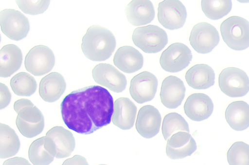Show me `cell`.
Returning a JSON list of instances; mask_svg holds the SVG:
<instances>
[{
	"instance_id": "obj_10",
	"label": "cell",
	"mask_w": 249,
	"mask_h": 165,
	"mask_svg": "<svg viewBox=\"0 0 249 165\" xmlns=\"http://www.w3.org/2000/svg\"><path fill=\"white\" fill-rule=\"evenodd\" d=\"M158 19L164 28L176 30L183 27L187 17L185 6L178 0H164L159 3Z\"/></svg>"
},
{
	"instance_id": "obj_5",
	"label": "cell",
	"mask_w": 249,
	"mask_h": 165,
	"mask_svg": "<svg viewBox=\"0 0 249 165\" xmlns=\"http://www.w3.org/2000/svg\"><path fill=\"white\" fill-rule=\"evenodd\" d=\"M218 85L221 91L229 97H243L249 91V78L239 68L227 67L219 75Z\"/></svg>"
},
{
	"instance_id": "obj_17",
	"label": "cell",
	"mask_w": 249,
	"mask_h": 165,
	"mask_svg": "<svg viewBox=\"0 0 249 165\" xmlns=\"http://www.w3.org/2000/svg\"><path fill=\"white\" fill-rule=\"evenodd\" d=\"M185 115L191 120L201 121L207 119L212 114L213 104L206 94L195 93L189 95L183 106Z\"/></svg>"
},
{
	"instance_id": "obj_32",
	"label": "cell",
	"mask_w": 249,
	"mask_h": 165,
	"mask_svg": "<svg viewBox=\"0 0 249 165\" xmlns=\"http://www.w3.org/2000/svg\"><path fill=\"white\" fill-rule=\"evenodd\" d=\"M18 7L24 13L36 15L44 13L48 8L50 0H16Z\"/></svg>"
},
{
	"instance_id": "obj_30",
	"label": "cell",
	"mask_w": 249,
	"mask_h": 165,
	"mask_svg": "<svg viewBox=\"0 0 249 165\" xmlns=\"http://www.w3.org/2000/svg\"><path fill=\"white\" fill-rule=\"evenodd\" d=\"M202 11L205 16L212 20H217L226 16L231 11L232 2L230 0H202Z\"/></svg>"
},
{
	"instance_id": "obj_8",
	"label": "cell",
	"mask_w": 249,
	"mask_h": 165,
	"mask_svg": "<svg viewBox=\"0 0 249 165\" xmlns=\"http://www.w3.org/2000/svg\"><path fill=\"white\" fill-rule=\"evenodd\" d=\"M220 36L218 31L212 24L201 22L192 28L189 41L192 48L197 53L210 52L218 45Z\"/></svg>"
},
{
	"instance_id": "obj_35",
	"label": "cell",
	"mask_w": 249,
	"mask_h": 165,
	"mask_svg": "<svg viewBox=\"0 0 249 165\" xmlns=\"http://www.w3.org/2000/svg\"><path fill=\"white\" fill-rule=\"evenodd\" d=\"M2 165H32L26 159L15 157L5 161Z\"/></svg>"
},
{
	"instance_id": "obj_37",
	"label": "cell",
	"mask_w": 249,
	"mask_h": 165,
	"mask_svg": "<svg viewBox=\"0 0 249 165\" xmlns=\"http://www.w3.org/2000/svg\"><path fill=\"white\" fill-rule=\"evenodd\" d=\"M106 165V164H100V165Z\"/></svg>"
},
{
	"instance_id": "obj_20",
	"label": "cell",
	"mask_w": 249,
	"mask_h": 165,
	"mask_svg": "<svg viewBox=\"0 0 249 165\" xmlns=\"http://www.w3.org/2000/svg\"><path fill=\"white\" fill-rule=\"evenodd\" d=\"M113 61L116 67L126 73L138 71L142 68L143 64V57L142 53L129 46H124L118 48Z\"/></svg>"
},
{
	"instance_id": "obj_24",
	"label": "cell",
	"mask_w": 249,
	"mask_h": 165,
	"mask_svg": "<svg viewBox=\"0 0 249 165\" xmlns=\"http://www.w3.org/2000/svg\"><path fill=\"white\" fill-rule=\"evenodd\" d=\"M225 116L232 129L245 130L249 127V104L242 100L234 101L227 107Z\"/></svg>"
},
{
	"instance_id": "obj_1",
	"label": "cell",
	"mask_w": 249,
	"mask_h": 165,
	"mask_svg": "<svg viewBox=\"0 0 249 165\" xmlns=\"http://www.w3.org/2000/svg\"><path fill=\"white\" fill-rule=\"evenodd\" d=\"M60 110L68 128L89 134L110 123L113 99L106 88L96 85L88 86L66 95L61 103Z\"/></svg>"
},
{
	"instance_id": "obj_13",
	"label": "cell",
	"mask_w": 249,
	"mask_h": 165,
	"mask_svg": "<svg viewBox=\"0 0 249 165\" xmlns=\"http://www.w3.org/2000/svg\"><path fill=\"white\" fill-rule=\"evenodd\" d=\"M92 75L96 82L112 91L121 93L125 89L127 80L125 75L110 64L96 65L92 70Z\"/></svg>"
},
{
	"instance_id": "obj_6",
	"label": "cell",
	"mask_w": 249,
	"mask_h": 165,
	"mask_svg": "<svg viewBox=\"0 0 249 165\" xmlns=\"http://www.w3.org/2000/svg\"><path fill=\"white\" fill-rule=\"evenodd\" d=\"M0 24L2 32L15 41L25 38L30 30L28 18L19 11L13 9L0 11Z\"/></svg>"
},
{
	"instance_id": "obj_11",
	"label": "cell",
	"mask_w": 249,
	"mask_h": 165,
	"mask_svg": "<svg viewBox=\"0 0 249 165\" xmlns=\"http://www.w3.org/2000/svg\"><path fill=\"white\" fill-rule=\"evenodd\" d=\"M17 127L22 135L33 138L40 134L44 128V118L41 111L35 105L27 106L17 113Z\"/></svg>"
},
{
	"instance_id": "obj_18",
	"label": "cell",
	"mask_w": 249,
	"mask_h": 165,
	"mask_svg": "<svg viewBox=\"0 0 249 165\" xmlns=\"http://www.w3.org/2000/svg\"><path fill=\"white\" fill-rule=\"evenodd\" d=\"M56 155V149L53 140L43 136L35 140L30 145L28 157L34 165H49Z\"/></svg>"
},
{
	"instance_id": "obj_9",
	"label": "cell",
	"mask_w": 249,
	"mask_h": 165,
	"mask_svg": "<svg viewBox=\"0 0 249 165\" xmlns=\"http://www.w3.org/2000/svg\"><path fill=\"white\" fill-rule=\"evenodd\" d=\"M55 64V56L50 48L44 45L32 48L25 58L26 69L32 74L40 76L50 72Z\"/></svg>"
},
{
	"instance_id": "obj_26",
	"label": "cell",
	"mask_w": 249,
	"mask_h": 165,
	"mask_svg": "<svg viewBox=\"0 0 249 165\" xmlns=\"http://www.w3.org/2000/svg\"><path fill=\"white\" fill-rule=\"evenodd\" d=\"M54 141L56 149V158L70 156L75 146L74 137L70 131L62 126H56L50 129L46 134Z\"/></svg>"
},
{
	"instance_id": "obj_29",
	"label": "cell",
	"mask_w": 249,
	"mask_h": 165,
	"mask_svg": "<svg viewBox=\"0 0 249 165\" xmlns=\"http://www.w3.org/2000/svg\"><path fill=\"white\" fill-rule=\"evenodd\" d=\"M161 131L164 139L167 141L178 132H189L190 130L188 123L182 116L176 112H170L163 118Z\"/></svg>"
},
{
	"instance_id": "obj_19",
	"label": "cell",
	"mask_w": 249,
	"mask_h": 165,
	"mask_svg": "<svg viewBox=\"0 0 249 165\" xmlns=\"http://www.w3.org/2000/svg\"><path fill=\"white\" fill-rule=\"evenodd\" d=\"M137 112V107L132 100L128 98L120 97L114 102L112 122L121 129L129 130L134 125Z\"/></svg>"
},
{
	"instance_id": "obj_12",
	"label": "cell",
	"mask_w": 249,
	"mask_h": 165,
	"mask_svg": "<svg viewBox=\"0 0 249 165\" xmlns=\"http://www.w3.org/2000/svg\"><path fill=\"white\" fill-rule=\"evenodd\" d=\"M158 81L152 73L143 71L131 80L129 93L137 103L142 104L153 99L157 92Z\"/></svg>"
},
{
	"instance_id": "obj_25",
	"label": "cell",
	"mask_w": 249,
	"mask_h": 165,
	"mask_svg": "<svg viewBox=\"0 0 249 165\" xmlns=\"http://www.w3.org/2000/svg\"><path fill=\"white\" fill-rule=\"evenodd\" d=\"M22 62V53L17 46H4L0 50V76L10 77L19 69Z\"/></svg>"
},
{
	"instance_id": "obj_3",
	"label": "cell",
	"mask_w": 249,
	"mask_h": 165,
	"mask_svg": "<svg viewBox=\"0 0 249 165\" xmlns=\"http://www.w3.org/2000/svg\"><path fill=\"white\" fill-rule=\"evenodd\" d=\"M222 37L231 49L242 50L249 47V21L236 16H231L221 24Z\"/></svg>"
},
{
	"instance_id": "obj_14",
	"label": "cell",
	"mask_w": 249,
	"mask_h": 165,
	"mask_svg": "<svg viewBox=\"0 0 249 165\" xmlns=\"http://www.w3.org/2000/svg\"><path fill=\"white\" fill-rule=\"evenodd\" d=\"M161 116L154 106L145 105L139 110L135 124L138 132L143 137L151 138L159 132Z\"/></svg>"
},
{
	"instance_id": "obj_21",
	"label": "cell",
	"mask_w": 249,
	"mask_h": 165,
	"mask_svg": "<svg viewBox=\"0 0 249 165\" xmlns=\"http://www.w3.org/2000/svg\"><path fill=\"white\" fill-rule=\"evenodd\" d=\"M125 13L128 22L135 26L150 23L155 17V9L149 0H133L126 6Z\"/></svg>"
},
{
	"instance_id": "obj_34",
	"label": "cell",
	"mask_w": 249,
	"mask_h": 165,
	"mask_svg": "<svg viewBox=\"0 0 249 165\" xmlns=\"http://www.w3.org/2000/svg\"><path fill=\"white\" fill-rule=\"evenodd\" d=\"M61 165H89L86 159L80 155L65 160Z\"/></svg>"
},
{
	"instance_id": "obj_22",
	"label": "cell",
	"mask_w": 249,
	"mask_h": 165,
	"mask_svg": "<svg viewBox=\"0 0 249 165\" xmlns=\"http://www.w3.org/2000/svg\"><path fill=\"white\" fill-rule=\"evenodd\" d=\"M66 88V82L63 76L58 72H53L41 79L38 92L43 100L53 102L60 98Z\"/></svg>"
},
{
	"instance_id": "obj_31",
	"label": "cell",
	"mask_w": 249,
	"mask_h": 165,
	"mask_svg": "<svg viewBox=\"0 0 249 165\" xmlns=\"http://www.w3.org/2000/svg\"><path fill=\"white\" fill-rule=\"evenodd\" d=\"M227 157L230 165H249V145L235 142L228 149Z\"/></svg>"
},
{
	"instance_id": "obj_4",
	"label": "cell",
	"mask_w": 249,
	"mask_h": 165,
	"mask_svg": "<svg viewBox=\"0 0 249 165\" xmlns=\"http://www.w3.org/2000/svg\"><path fill=\"white\" fill-rule=\"evenodd\" d=\"M132 39L136 46L147 53L160 52L168 43L166 32L154 25L136 28L133 32Z\"/></svg>"
},
{
	"instance_id": "obj_7",
	"label": "cell",
	"mask_w": 249,
	"mask_h": 165,
	"mask_svg": "<svg viewBox=\"0 0 249 165\" xmlns=\"http://www.w3.org/2000/svg\"><path fill=\"white\" fill-rule=\"evenodd\" d=\"M192 57V52L186 45L176 42L169 45L161 53L160 64L166 71L175 73L186 68Z\"/></svg>"
},
{
	"instance_id": "obj_36",
	"label": "cell",
	"mask_w": 249,
	"mask_h": 165,
	"mask_svg": "<svg viewBox=\"0 0 249 165\" xmlns=\"http://www.w3.org/2000/svg\"><path fill=\"white\" fill-rule=\"evenodd\" d=\"M34 105L32 102L28 99H20L16 100L14 104V109L17 113L24 107Z\"/></svg>"
},
{
	"instance_id": "obj_16",
	"label": "cell",
	"mask_w": 249,
	"mask_h": 165,
	"mask_svg": "<svg viewBox=\"0 0 249 165\" xmlns=\"http://www.w3.org/2000/svg\"><path fill=\"white\" fill-rule=\"evenodd\" d=\"M185 91V86L180 79L175 76H168L161 83L160 94L161 102L167 108H176L181 104Z\"/></svg>"
},
{
	"instance_id": "obj_15",
	"label": "cell",
	"mask_w": 249,
	"mask_h": 165,
	"mask_svg": "<svg viewBox=\"0 0 249 165\" xmlns=\"http://www.w3.org/2000/svg\"><path fill=\"white\" fill-rule=\"evenodd\" d=\"M197 148L196 142L189 132L180 131L167 140L166 153L171 159H180L191 156Z\"/></svg>"
},
{
	"instance_id": "obj_23",
	"label": "cell",
	"mask_w": 249,
	"mask_h": 165,
	"mask_svg": "<svg viewBox=\"0 0 249 165\" xmlns=\"http://www.w3.org/2000/svg\"><path fill=\"white\" fill-rule=\"evenodd\" d=\"M185 78L187 84L195 89H206L214 83L213 69L204 64L195 65L186 71Z\"/></svg>"
},
{
	"instance_id": "obj_27",
	"label": "cell",
	"mask_w": 249,
	"mask_h": 165,
	"mask_svg": "<svg viewBox=\"0 0 249 165\" xmlns=\"http://www.w3.org/2000/svg\"><path fill=\"white\" fill-rule=\"evenodd\" d=\"M20 141L15 131L5 124H0V158L15 155L20 148Z\"/></svg>"
},
{
	"instance_id": "obj_33",
	"label": "cell",
	"mask_w": 249,
	"mask_h": 165,
	"mask_svg": "<svg viewBox=\"0 0 249 165\" xmlns=\"http://www.w3.org/2000/svg\"><path fill=\"white\" fill-rule=\"evenodd\" d=\"M11 94L9 88L4 84L0 83V109L6 107L10 103Z\"/></svg>"
},
{
	"instance_id": "obj_2",
	"label": "cell",
	"mask_w": 249,
	"mask_h": 165,
	"mask_svg": "<svg viewBox=\"0 0 249 165\" xmlns=\"http://www.w3.org/2000/svg\"><path fill=\"white\" fill-rule=\"evenodd\" d=\"M116 45L115 36L107 28L98 25L90 26L82 38L81 49L84 55L93 61L108 59Z\"/></svg>"
},
{
	"instance_id": "obj_28",
	"label": "cell",
	"mask_w": 249,
	"mask_h": 165,
	"mask_svg": "<svg viewBox=\"0 0 249 165\" xmlns=\"http://www.w3.org/2000/svg\"><path fill=\"white\" fill-rule=\"evenodd\" d=\"M10 83L14 93L20 96H30L37 88V83L34 77L24 72L14 75Z\"/></svg>"
}]
</instances>
